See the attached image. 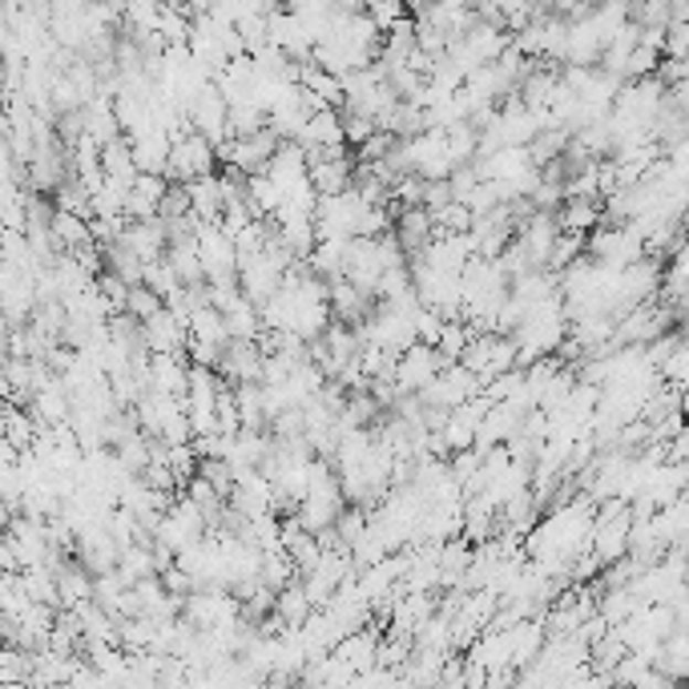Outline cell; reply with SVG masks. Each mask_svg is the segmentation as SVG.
<instances>
[{
  "label": "cell",
  "mask_w": 689,
  "mask_h": 689,
  "mask_svg": "<svg viewBox=\"0 0 689 689\" xmlns=\"http://www.w3.org/2000/svg\"><path fill=\"white\" fill-rule=\"evenodd\" d=\"M24 363H12V380H24ZM33 368H36V363H33ZM29 380H33V388H41V375H36V371H29Z\"/></svg>",
  "instance_id": "3"
},
{
  "label": "cell",
  "mask_w": 689,
  "mask_h": 689,
  "mask_svg": "<svg viewBox=\"0 0 689 689\" xmlns=\"http://www.w3.org/2000/svg\"><path fill=\"white\" fill-rule=\"evenodd\" d=\"M275 610L283 613V617H287L290 625H299V621L310 613V593H307V585H283V589H278Z\"/></svg>",
  "instance_id": "1"
},
{
  "label": "cell",
  "mask_w": 689,
  "mask_h": 689,
  "mask_svg": "<svg viewBox=\"0 0 689 689\" xmlns=\"http://www.w3.org/2000/svg\"><path fill=\"white\" fill-rule=\"evenodd\" d=\"M9 427H12V432H9V444H17V448H24V444L33 439V436H29V432H33V424H24L21 412L9 415Z\"/></svg>",
  "instance_id": "2"
}]
</instances>
